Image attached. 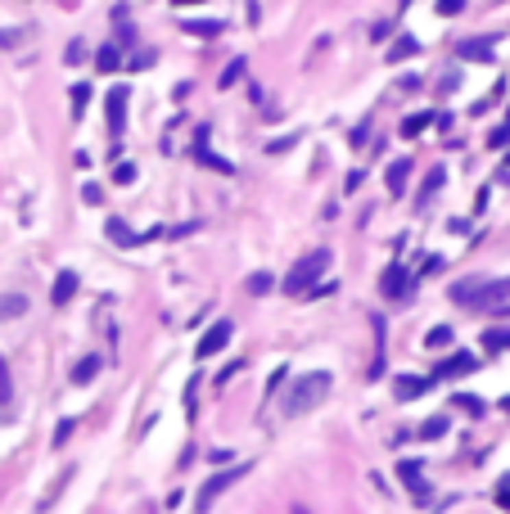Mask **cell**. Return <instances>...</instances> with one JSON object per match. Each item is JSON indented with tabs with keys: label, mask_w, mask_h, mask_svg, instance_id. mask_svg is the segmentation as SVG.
Wrapping results in <instances>:
<instances>
[{
	"label": "cell",
	"mask_w": 510,
	"mask_h": 514,
	"mask_svg": "<svg viewBox=\"0 0 510 514\" xmlns=\"http://www.w3.org/2000/svg\"><path fill=\"white\" fill-rule=\"evenodd\" d=\"M452 298L465 302V307H474V311H492V307H501V302H510V276L506 280H483V276L456 280Z\"/></svg>",
	"instance_id": "cell-1"
},
{
	"label": "cell",
	"mask_w": 510,
	"mask_h": 514,
	"mask_svg": "<svg viewBox=\"0 0 510 514\" xmlns=\"http://www.w3.org/2000/svg\"><path fill=\"white\" fill-rule=\"evenodd\" d=\"M330 388H335V379H330L326 370H312V375L293 379L289 397H284V415L293 419V415H307V411H316V406L330 397Z\"/></svg>",
	"instance_id": "cell-2"
},
{
	"label": "cell",
	"mask_w": 510,
	"mask_h": 514,
	"mask_svg": "<svg viewBox=\"0 0 510 514\" xmlns=\"http://www.w3.org/2000/svg\"><path fill=\"white\" fill-rule=\"evenodd\" d=\"M326 271H330V253H326V248H312V253H303V257L289 267V276L280 280V289H284V293H307L316 280L326 276Z\"/></svg>",
	"instance_id": "cell-3"
},
{
	"label": "cell",
	"mask_w": 510,
	"mask_h": 514,
	"mask_svg": "<svg viewBox=\"0 0 510 514\" xmlns=\"http://www.w3.org/2000/svg\"><path fill=\"white\" fill-rule=\"evenodd\" d=\"M244 474H249V469H244V465H230V469H221V474H212V478H208L204 482V492H199V510H212V501H217V496L221 492H226V487H230V482H235V478H244Z\"/></svg>",
	"instance_id": "cell-4"
},
{
	"label": "cell",
	"mask_w": 510,
	"mask_h": 514,
	"mask_svg": "<svg viewBox=\"0 0 510 514\" xmlns=\"http://www.w3.org/2000/svg\"><path fill=\"white\" fill-rule=\"evenodd\" d=\"M127 108H131V90L127 86H113L109 95H104V113H109V131L113 136L127 131Z\"/></svg>",
	"instance_id": "cell-5"
},
{
	"label": "cell",
	"mask_w": 510,
	"mask_h": 514,
	"mask_svg": "<svg viewBox=\"0 0 510 514\" xmlns=\"http://www.w3.org/2000/svg\"><path fill=\"white\" fill-rule=\"evenodd\" d=\"M208 136H212L208 127H199V131H195V149H190V158H195V162H204L208 171H221V176H230V171H235V162L217 158V154L208 149Z\"/></svg>",
	"instance_id": "cell-6"
},
{
	"label": "cell",
	"mask_w": 510,
	"mask_h": 514,
	"mask_svg": "<svg viewBox=\"0 0 510 514\" xmlns=\"http://www.w3.org/2000/svg\"><path fill=\"white\" fill-rule=\"evenodd\" d=\"M398 474H402V482L411 487V501H415V505H434V487L420 478V461H402Z\"/></svg>",
	"instance_id": "cell-7"
},
{
	"label": "cell",
	"mask_w": 510,
	"mask_h": 514,
	"mask_svg": "<svg viewBox=\"0 0 510 514\" xmlns=\"http://www.w3.org/2000/svg\"><path fill=\"white\" fill-rule=\"evenodd\" d=\"M411 284H415V276L402 267V262H393V267L384 271V280H380V293H384V298H406Z\"/></svg>",
	"instance_id": "cell-8"
},
{
	"label": "cell",
	"mask_w": 510,
	"mask_h": 514,
	"mask_svg": "<svg viewBox=\"0 0 510 514\" xmlns=\"http://www.w3.org/2000/svg\"><path fill=\"white\" fill-rule=\"evenodd\" d=\"M230 334H235V325L230 321H217V325H208V334L199 339V347H195V356H217L221 347L230 343Z\"/></svg>",
	"instance_id": "cell-9"
},
{
	"label": "cell",
	"mask_w": 510,
	"mask_h": 514,
	"mask_svg": "<svg viewBox=\"0 0 510 514\" xmlns=\"http://www.w3.org/2000/svg\"><path fill=\"white\" fill-rule=\"evenodd\" d=\"M474 352H452L447 356V361H438V370H434V384L438 379H461V375H470V370H474Z\"/></svg>",
	"instance_id": "cell-10"
},
{
	"label": "cell",
	"mask_w": 510,
	"mask_h": 514,
	"mask_svg": "<svg viewBox=\"0 0 510 514\" xmlns=\"http://www.w3.org/2000/svg\"><path fill=\"white\" fill-rule=\"evenodd\" d=\"M77 289H82V276H77V271H59L55 289H50V302H55V307H68V302L77 298Z\"/></svg>",
	"instance_id": "cell-11"
},
{
	"label": "cell",
	"mask_w": 510,
	"mask_h": 514,
	"mask_svg": "<svg viewBox=\"0 0 510 514\" xmlns=\"http://www.w3.org/2000/svg\"><path fill=\"white\" fill-rule=\"evenodd\" d=\"M411 171H415V162L411 158H398V162H389V171H384V185H389V194L398 199L406 185H411Z\"/></svg>",
	"instance_id": "cell-12"
},
{
	"label": "cell",
	"mask_w": 510,
	"mask_h": 514,
	"mask_svg": "<svg viewBox=\"0 0 510 514\" xmlns=\"http://www.w3.org/2000/svg\"><path fill=\"white\" fill-rule=\"evenodd\" d=\"M429 384H434V379H424V375H398V384H393V397H398V402H415V397L429 393Z\"/></svg>",
	"instance_id": "cell-13"
},
{
	"label": "cell",
	"mask_w": 510,
	"mask_h": 514,
	"mask_svg": "<svg viewBox=\"0 0 510 514\" xmlns=\"http://www.w3.org/2000/svg\"><path fill=\"white\" fill-rule=\"evenodd\" d=\"M104 235H109L118 248H136V244H141V235H136V230H131V225L122 221V217H109V225H104Z\"/></svg>",
	"instance_id": "cell-14"
},
{
	"label": "cell",
	"mask_w": 510,
	"mask_h": 514,
	"mask_svg": "<svg viewBox=\"0 0 510 514\" xmlns=\"http://www.w3.org/2000/svg\"><path fill=\"white\" fill-rule=\"evenodd\" d=\"M181 27H185L190 36H199V41H212V36L226 32V23H217V19H185Z\"/></svg>",
	"instance_id": "cell-15"
},
{
	"label": "cell",
	"mask_w": 510,
	"mask_h": 514,
	"mask_svg": "<svg viewBox=\"0 0 510 514\" xmlns=\"http://www.w3.org/2000/svg\"><path fill=\"white\" fill-rule=\"evenodd\" d=\"M461 59H474V64H492V36H478V41H461Z\"/></svg>",
	"instance_id": "cell-16"
},
{
	"label": "cell",
	"mask_w": 510,
	"mask_h": 514,
	"mask_svg": "<svg viewBox=\"0 0 510 514\" xmlns=\"http://www.w3.org/2000/svg\"><path fill=\"white\" fill-rule=\"evenodd\" d=\"M478 343H483L488 352H510V325H488Z\"/></svg>",
	"instance_id": "cell-17"
},
{
	"label": "cell",
	"mask_w": 510,
	"mask_h": 514,
	"mask_svg": "<svg viewBox=\"0 0 510 514\" xmlns=\"http://www.w3.org/2000/svg\"><path fill=\"white\" fill-rule=\"evenodd\" d=\"M95 68H99V73H118V68H122V45H118V41L99 45V54H95Z\"/></svg>",
	"instance_id": "cell-18"
},
{
	"label": "cell",
	"mask_w": 510,
	"mask_h": 514,
	"mask_svg": "<svg viewBox=\"0 0 510 514\" xmlns=\"http://www.w3.org/2000/svg\"><path fill=\"white\" fill-rule=\"evenodd\" d=\"M447 428H452V419H447V415H429V419H424V424H420V438H424V442H434V438H447Z\"/></svg>",
	"instance_id": "cell-19"
},
{
	"label": "cell",
	"mask_w": 510,
	"mask_h": 514,
	"mask_svg": "<svg viewBox=\"0 0 510 514\" xmlns=\"http://www.w3.org/2000/svg\"><path fill=\"white\" fill-rule=\"evenodd\" d=\"M23 311H27V298H23V293H0V321L23 316Z\"/></svg>",
	"instance_id": "cell-20"
},
{
	"label": "cell",
	"mask_w": 510,
	"mask_h": 514,
	"mask_svg": "<svg viewBox=\"0 0 510 514\" xmlns=\"http://www.w3.org/2000/svg\"><path fill=\"white\" fill-rule=\"evenodd\" d=\"M443 185H447V171H443V167H434V171H429V181L420 185V194H415V199H420V204H429V199H434Z\"/></svg>",
	"instance_id": "cell-21"
},
{
	"label": "cell",
	"mask_w": 510,
	"mask_h": 514,
	"mask_svg": "<svg viewBox=\"0 0 510 514\" xmlns=\"http://www.w3.org/2000/svg\"><path fill=\"white\" fill-rule=\"evenodd\" d=\"M95 375H99V356H82V361L73 365V384H90Z\"/></svg>",
	"instance_id": "cell-22"
},
{
	"label": "cell",
	"mask_w": 510,
	"mask_h": 514,
	"mask_svg": "<svg viewBox=\"0 0 510 514\" xmlns=\"http://www.w3.org/2000/svg\"><path fill=\"white\" fill-rule=\"evenodd\" d=\"M424 127H434V113H411V118L402 122V136H420Z\"/></svg>",
	"instance_id": "cell-23"
},
{
	"label": "cell",
	"mask_w": 510,
	"mask_h": 514,
	"mask_svg": "<svg viewBox=\"0 0 510 514\" xmlns=\"http://www.w3.org/2000/svg\"><path fill=\"white\" fill-rule=\"evenodd\" d=\"M452 402H456V406H461V411H470V415H483V411H488V406H483V397H474V393H456L452 397Z\"/></svg>",
	"instance_id": "cell-24"
},
{
	"label": "cell",
	"mask_w": 510,
	"mask_h": 514,
	"mask_svg": "<svg viewBox=\"0 0 510 514\" xmlns=\"http://www.w3.org/2000/svg\"><path fill=\"white\" fill-rule=\"evenodd\" d=\"M447 343H452V325H434V330L424 334V347H434V352L447 347Z\"/></svg>",
	"instance_id": "cell-25"
},
{
	"label": "cell",
	"mask_w": 510,
	"mask_h": 514,
	"mask_svg": "<svg viewBox=\"0 0 510 514\" xmlns=\"http://www.w3.org/2000/svg\"><path fill=\"white\" fill-rule=\"evenodd\" d=\"M68 95H73V118H82V113L90 108V86H73Z\"/></svg>",
	"instance_id": "cell-26"
},
{
	"label": "cell",
	"mask_w": 510,
	"mask_h": 514,
	"mask_svg": "<svg viewBox=\"0 0 510 514\" xmlns=\"http://www.w3.org/2000/svg\"><path fill=\"white\" fill-rule=\"evenodd\" d=\"M154 64H158V54H154V50H136V54L127 59L131 73H145V68H154Z\"/></svg>",
	"instance_id": "cell-27"
},
{
	"label": "cell",
	"mask_w": 510,
	"mask_h": 514,
	"mask_svg": "<svg viewBox=\"0 0 510 514\" xmlns=\"http://www.w3.org/2000/svg\"><path fill=\"white\" fill-rule=\"evenodd\" d=\"M420 50V41H415V36H398V41H393V50H389V59H406V54H415Z\"/></svg>",
	"instance_id": "cell-28"
},
{
	"label": "cell",
	"mask_w": 510,
	"mask_h": 514,
	"mask_svg": "<svg viewBox=\"0 0 510 514\" xmlns=\"http://www.w3.org/2000/svg\"><path fill=\"white\" fill-rule=\"evenodd\" d=\"M113 19H118V41L131 45V41H136V32H131V23H127V5H118V10H113Z\"/></svg>",
	"instance_id": "cell-29"
},
{
	"label": "cell",
	"mask_w": 510,
	"mask_h": 514,
	"mask_svg": "<svg viewBox=\"0 0 510 514\" xmlns=\"http://www.w3.org/2000/svg\"><path fill=\"white\" fill-rule=\"evenodd\" d=\"M239 77H244V59H230V64H226V73H221V90H226V86H235Z\"/></svg>",
	"instance_id": "cell-30"
},
{
	"label": "cell",
	"mask_w": 510,
	"mask_h": 514,
	"mask_svg": "<svg viewBox=\"0 0 510 514\" xmlns=\"http://www.w3.org/2000/svg\"><path fill=\"white\" fill-rule=\"evenodd\" d=\"M271 284H276V280L267 276V271H258V276H249V293H271Z\"/></svg>",
	"instance_id": "cell-31"
},
{
	"label": "cell",
	"mask_w": 510,
	"mask_h": 514,
	"mask_svg": "<svg viewBox=\"0 0 510 514\" xmlns=\"http://www.w3.org/2000/svg\"><path fill=\"white\" fill-rule=\"evenodd\" d=\"M293 145H298V131H289V136L271 140V145H267V154H284V149H293Z\"/></svg>",
	"instance_id": "cell-32"
},
{
	"label": "cell",
	"mask_w": 510,
	"mask_h": 514,
	"mask_svg": "<svg viewBox=\"0 0 510 514\" xmlns=\"http://www.w3.org/2000/svg\"><path fill=\"white\" fill-rule=\"evenodd\" d=\"M113 181L118 185H136V167H131V162H118V167H113Z\"/></svg>",
	"instance_id": "cell-33"
},
{
	"label": "cell",
	"mask_w": 510,
	"mask_h": 514,
	"mask_svg": "<svg viewBox=\"0 0 510 514\" xmlns=\"http://www.w3.org/2000/svg\"><path fill=\"white\" fill-rule=\"evenodd\" d=\"M73 424H77L73 415H64V419H59V428H55V447H64V442L73 438Z\"/></svg>",
	"instance_id": "cell-34"
},
{
	"label": "cell",
	"mask_w": 510,
	"mask_h": 514,
	"mask_svg": "<svg viewBox=\"0 0 510 514\" xmlns=\"http://www.w3.org/2000/svg\"><path fill=\"white\" fill-rule=\"evenodd\" d=\"M497 505H501V510H510V474H501V478H497Z\"/></svg>",
	"instance_id": "cell-35"
},
{
	"label": "cell",
	"mask_w": 510,
	"mask_h": 514,
	"mask_svg": "<svg viewBox=\"0 0 510 514\" xmlns=\"http://www.w3.org/2000/svg\"><path fill=\"white\" fill-rule=\"evenodd\" d=\"M488 145H492V149H506V145H510V122L492 131V136H488Z\"/></svg>",
	"instance_id": "cell-36"
},
{
	"label": "cell",
	"mask_w": 510,
	"mask_h": 514,
	"mask_svg": "<svg viewBox=\"0 0 510 514\" xmlns=\"http://www.w3.org/2000/svg\"><path fill=\"white\" fill-rule=\"evenodd\" d=\"M82 199H86V204H104V190H99L95 181H86L82 185Z\"/></svg>",
	"instance_id": "cell-37"
},
{
	"label": "cell",
	"mask_w": 510,
	"mask_h": 514,
	"mask_svg": "<svg viewBox=\"0 0 510 514\" xmlns=\"http://www.w3.org/2000/svg\"><path fill=\"white\" fill-rule=\"evenodd\" d=\"M465 10V0H438V14H443V19H452V14H461Z\"/></svg>",
	"instance_id": "cell-38"
},
{
	"label": "cell",
	"mask_w": 510,
	"mask_h": 514,
	"mask_svg": "<svg viewBox=\"0 0 510 514\" xmlns=\"http://www.w3.org/2000/svg\"><path fill=\"white\" fill-rule=\"evenodd\" d=\"M443 267H447V262H443V257L434 253V257H424V267H420V271H424V276H438V271H443Z\"/></svg>",
	"instance_id": "cell-39"
},
{
	"label": "cell",
	"mask_w": 510,
	"mask_h": 514,
	"mask_svg": "<svg viewBox=\"0 0 510 514\" xmlns=\"http://www.w3.org/2000/svg\"><path fill=\"white\" fill-rule=\"evenodd\" d=\"M82 59H86V45L73 41V45H68V64H82Z\"/></svg>",
	"instance_id": "cell-40"
},
{
	"label": "cell",
	"mask_w": 510,
	"mask_h": 514,
	"mask_svg": "<svg viewBox=\"0 0 510 514\" xmlns=\"http://www.w3.org/2000/svg\"><path fill=\"white\" fill-rule=\"evenodd\" d=\"M0 397H10V370H5V356H0Z\"/></svg>",
	"instance_id": "cell-41"
},
{
	"label": "cell",
	"mask_w": 510,
	"mask_h": 514,
	"mask_svg": "<svg viewBox=\"0 0 510 514\" xmlns=\"http://www.w3.org/2000/svg\"><path fill=\"white\" fill-rule=\"evenodd\" d=\"M389 32H393V23H375V27H370V36H375V41H384Z\"/></svg>",
	"instance_id": "cell-42"
},
{
	"label": "cell",
	"mask_w": 510,
	"mask_h": 514,
	"mask_svg": "<svg viewBox=\"0 0 510 514\" xmlns=\"http://www.w3.org/2000/svg\"><path fill=\"white\" fill-rule=\"evenodd\" d=\"M19 41V32H0V45H14Z\"/></svg>",
	"instance_id": "cell-43"
},
{
	"label": "cell",
	"mask_w": 510,
	"mask_h": 514,
	"mask_svg": "<svg viewBox=\"0 0 510 514\" xmlns=\"http://www.w3.org/2000/svg\"><path fill=\"white\" fill-rule=\"evenodd\" d=\"M501 411H506V415H510V397H501Z\"/></svg>",
	"instance_id": "cell-44"
},
{
	"label": "cell",
	"mask_w": 510,
	"mask_h": 514,
	"mask_svg": "<svg viewBox=\"0 0 510 514\" xmlns=\"http://www.w3.org/2000/svg\"><path fill=\"white\" fill-rule=\"evenodd\" d=\"M172 5H199V0H172Z\"/></svg>",
	"instance_id": "cell-45"
}]
</instances>
